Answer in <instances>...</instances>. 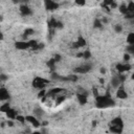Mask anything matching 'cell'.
Returning <instances> with one entry per match:
<instances>
[{
  "mask_svg": "<svg viewBox=\"0 0 134 134\" xmlns=\"http://www.w3.org/2000/svg\"><path fill=\"white\" fill-rule=\"evenodd\" d=\"M99 72H100L102 74H105V72H106V69H105L104 67H100V69H99Z\"/></svg>",
  "mask_w": 134,
  "mask_h": 134,
  "instance_id": "60d3db41",
  "label": "cell"
},
{
  "mask_svg": "<svg viewBox=\"0 0 134 134\" xmlns=\"http://www.w3.org/2000/svg\"><path fill=\"white\" fill-rule=\"evenodd\" d=\"M3 40H4V34L0 30V42H1V41H3Z\"/></svg>",
  "mask_w": 134,
  "mask_h": 134,
  "instance_id": "ab89813d",
  "label": "cell"
},
{
  "mask_svg": "<svg viewBox=\"0 0 134 134\" xmlns=\"http://www.w3.org/2000/svg\"><path fill=\"white\" fill-rule=\"evenodd\" d=\"M15 120H17V121H18L19 124H21V125H24V124L26 122V120H25V116H24V115H21V114H17Z\"/></svg>",
  "mask_w": 134,
  "mask_h": 134,
  "instance_id": "603a6c76",
  "label": "cell"
},
{
  "mask_svg": "<svg viewBox=\"0 0 134 134\" xmlns=\"http://www.w3.org/2000/svg\"><path fill=\"white\" fill-rule=\"evenodd\" d=\"M64 91H66L65 88H62V87H53L51 89H49L46 93V96L47 97H53V96H57L59 94H62Z\"/></svg>",
  "mask_w": 134,
  "mask_h": 134,
  "instance_id": "ba28073f",
  "label": "cell"
},
{
  "mask_svg": "<svg viewBox=\"0 0 134 134\" xmlns=\"http://www.w3.org/2000/svg\"><path fill=\"white\" fill-rule=\"evenodd\" d=\"M8 80V75H6V74H0V82H6Z\"/></svg>",
  "mask_w": 134,
  "mask_h": 134,
  "instance_id": "8d00e7d4",
  "label": "cell"
},
{
  "mask_svg": "<svg viewBox=\"0 0 134 134\" xmlns=\"http://www.w3.org/2000/svg\"><path fill=\"white\" fill-rule=\"evenodd\" d=\"M91 69H92V65L91 64L84 63V64H81V65L75 66L74 68H72V71L75 74H86V73L90 72Z\"/></svg>",
  "mask_w": 134,
  "mask_h": 134,
  "instance_id": "3957f363",
  "label": "cell"
},
{
  "mask_svg": "<svg viewBox=\"0 0 134 134\" xmlns=\"http://www.w3.org/2000/svg\"><path fill=\"white\" fill-rule=\"evenodd\" d=\"M55 1H57V0H55Z\"/></svg>",
  "mask_w": 134,
  "mask_h": 134,
  "instance_id": "b9f144b4",
  "label": "cell"
},
{
  "mask_svg": "<svg viewBox=\"0 0 134 134\" xmlns=\"http://www.w3.org/2000/svg\"><path fill=\"white\" fill-rule=\"evenodd\" d=\"M117 8H118V12L124 16V15H126L127 13H128V8H127V4L126 3H122V4H120V5H118L117 6Z\"/></svg>",
  "mask_w": 134,
  "mask_h": 134,
  "instance_id": "ffe728a7",
  "label": "cell"
},
{
  "mask_svg": "<svg viewBox=\"0 0 134 134\" xmlns=\"http://www.w3.org/2000/svg\"><path fill=\"white\" fill-rule=\"evenodd\" d=\"M19 12H20V14H21L23 17H27V16H30V15L32 14V10H31V8L27 5V3H22V4H20V6H19Z\"/></svg>",
  "mask_w": 134,
  "mask_h": 134,
  "instance_id": "30bf717a",
  "label": "cell"
},
{
  "mask_svg": "<svg viewBox=\"0 0 134 134\" xmlns=\"http://www.w3.org/2000/svg\"><path fill=\"white\" fill-rule=\"evenodd\" d=\"M115 106V100L111 97L109 93L106 94H98L95 96V107L97 109H106V108H111Z\"/></svg>",
  "mask_w": 134,
  "mask_h": 134,
  "instance_id": "6da1fadb",
  "label": "cell"
},
{
  "mask_svg": "<svg viewBox=\"0 0 134 134\" xmlns=\"http://www.w3.org/2000/svg\"><path fill=\"white\" fill-rule=\"evenodd\" d=\"M127 8H128V12L134 13V2H133V1H130V2L127 4Z\"/></svg>",
  "mask_w": 134,
  "mask_h": 134,
  "instance_id": "f1b7e54d",
  "label": "cell"
},
{
  "mask_svg": "<svg viewBox=\"0 0 134 134\" xmlns=\"http://www.w3.org/2000/svg\"><path fill=\"white\" fill-rule=\"evenodd\" d=\"M110 126H118V127H124V119L120 117V116H116V117H113L111 120H110Z\"/></svg>",
  "mask_w": 134,
  "mask_h": 134,
  "instance_id": "9a60e30c",
  "label": "cell"
},
{
  "mask_svg": "<svg viewBox=\"0 0 134 134\" xmlns=\"http://www.w3.org/2000/svg\"><path fill=\"white\" fill-rule=\"evenodd\" d=\"M126 42L128 45H133L134 44V32L133 31H130L127 37H126Z\"/></svg>",
  "mask_w": 134,
  "mask_h": 134,
  "instance_id": "d6986e66",
  "label": "cell"
},
{
  "mask_svg": "<svg viewBox=\"0 0 134 134\" xmlns=\"http://www.w3.org/2000/svg\"><path fill=\"white\" fill-rule=\"evenodd\" d=\"M35 34V29L34 28H25V30H24V34H23V38H27L28 36H31V35H34Z\"/></svg>",
  "mask_w": 134,
  "mask_h": 134,
  "instance_id": "7402d4cb",
  "label": "cell"
},
{
  "mask_svg": "<svg viewBox=\"0 0 134 134\" xmlns=\"http://www.w3.org/2000/svg\"><path fill=\"white\" fill-rule=\"evenodd\" d=\"M25 120L26 122L30 124L34 128H40L41 127V121L39 120V118L34 115V114H29V115H26L25 116Z\"/></svg>",
  "mask_w": 134,
  "mask_h": 134,
  "instance_id": "52a82bcc",
  "label": "cell"
},
{
  "mask_svg": "<svg viewBox=\"0 0 134 134\" xmlns=\"http://www.w3.org/2000/svg\"><path fill=\"white\" fill-rule=\"evenodd\" d=\"M9 108H10L9 102H8V100H5V102H3V103L0 105V112H1V113H5Z\"/></svg>",
  "mask_w": 134,
  "mask_h": 134,
  "instance_id": "ac0fdd59",
  "label": "cell"
},
{
  "mask_svg": "<svg viewBox=\"0 0 134 134\" xmlns=\"http://www.w3.org/2000/svg\"><path fill=\"white\" fill-rule=\"evenodd\" d=\"M14 125H15V120H13V119H7V120H6V126H7V127L13 128Z\"/></svg>",
  "mask_w": 134,
  "mask_h": 134,
  "instance_id": "e575fe53",
  "label": "cell"
},
{
  "mask_svg": "<svg viewBox=\"0 0 134 134\" xmlns=\"http://www.w3.org/2000/svg\"><path fill=\"white\" fill-rule=\"evenodd\" d=\"M122 59H124V62L128 63V62L131 60V54H130V53H128V52H125V53H124V55H122Z\"/></svg>",
  "mask_w": 134,
  "mask_h": 134,
  "instance_id": "1f68e13d",
  "label": "cell"
},
{
  "mask_svg": "<svg viewBox=\"0 0 134 134\" xmlns=\"http://www.w3.org/2000/svg\"><path fill=\"white\" fill-rule=\"evenodd\" d=\"M63 27H64V25H63V23H62L61 21H57V22H55V28H60V29H61V28H63Z\"/></svg>",
  "mask_w": 134,
  "mask_h": 134,
  "instance_id": "74e56055",
  "label": "cell"
},
{
  "mask_svg": "<svg viewBox=\"0 0 134 134\" xmlns=\"http://www.w3.org/2000/svg\"><path fill=\"white\" fill-rule=\"evenodd\" d=\"M82 58L85 59V60H89V59L91 58V52H90V50H84V51L82 52Z\"/></svg>",
  "mask_w": 134,
  "mask_h": 134,
  "instance_id": "484cf974",
  "label": "cell"
},
{
  "mask_svg": "<svg viewBox=\"0 0 134 134\" xmlns=\"http://www.w3.org/2000/svg\"><path fill=\"white\" fill-rule=\"evenodd\" d=\"M115 95L118 99H127L128 98V92L126 90V88L124 87V84H120L117 88H116V92H115Z\"/></svg>",
  "mask_w": 134,
  "mask_h": 134,
  "instance_id": "8992f818",
  "label": "cell"
},
{
  "mask_svg": "<svg viewBox=\"0 0 134 134\" xmlns=\"http://www.w3.org/2000/svg\"><path fill=\"white\" fill-rule=\"evenodd\" d=\"M86 44H87V42H86V39L82 36V35H80L79 37H77V39L75 40V42H73L72 43V48H75V49H79V48H82V47H84V46H86Z\"/></svg>",
  "mask_w": 134,
  "mask_h": 134,
  "instance_id": "9c48e42d",
  "label": "cell"
},
{
  "mask_svg": "<svg viewBox=\"0 0 134 134\" xmlns=\"http://www.w3.org/2000/svg\"><path fill=\"white\" fill-rule=\"evenodd\" d=\"M14 46L17 50H27V49H29V44L26 40L17 41V42H15Z\"/></svg>",
  "mask_w": 134,
  "mask_h": 134,
  "instance_id": "7c38bea8",
  "label": "cell"
},
{
  "mask_svg": "<svg viewBox=\"0 0 134 134\" xmlns=\"http://www.w3.org/2000/svg\"><path fill=\"white\" fill-rule=\"evenodd\" d=\"M102 26H103V22H102V20L99 19V18H95L94 19V21H93V28H102Z\"/></svg>",
  "mask_w": 134,
  "mask_h": 134,
  "instance_id": "44dd1931",
  "label": "cell"
},
{
  "mask_svg": "<svg viewBox=\"0 0 134 134\" xmlns=\"http://www.w3.org/2000/svg\"><path fill=\"white\" fill-rule=\"evenodd\" d=\"M74 4L77 6H85L86 5V0H74Z\"/></svg>",
  "mask_w": 134,
  "mask_h": 134,
  "instance_id": "4dcf8cb0",
  "label": "cell"
},
{
  "mask_svg": "<svg viewBox=\"0 0 134 134\" xmlns=\"http://www.w3.org/2000/svg\"><path fill=\"white\" fill-rule=\"evenodd\" d=\"M66 99V96L65 95H61V94H59V95H57V99H55V106H58V105H61L64 100Z\"/></svg>",
  "mask_w": 134,
  "mask_h": 134,
  "instance_id": "cb8c5ba5",
  "label": "cell"
},
{
  "mask_svg": "<svg viewBox=\"0 0 134 134\" xmlns=\"http://www.w3.org/2000/svg\"><path fill=\"white\" fill-rule=\"evenodd\" d=\"M50 83V81L48 79H45L43 76H35L31 81V86L34 87V89H37V90H41V89H44L48 84Z\"/></svg>",
  "mask_w": 134,
  "mask_h": 134,
  "instance_id": "7a4b0ae2",
  "label": "cell"
},
{
  "mask_svg": "<svg viewBox=\"0 0 134 134\" xmlns=\"http://www.w3.org/2000/svg\"><path fill=\"white\" fill-rule=\"evenodd\" d=\"M115 69L117 70L118 73H126L128 71H130L132 69V65L128 62V63H117L115 66Z\"/></svg>",
  "mask_w": 134,
  "mask_h": 134,
  "instance_id": "5b68a950",
  "label": "cell"
},
{
  "mask_svg": "<svg viewBox=\"0 0 134 134\" xmlns=\"http://www.w3.org/2000/svg\"><path fill=\"white\" fill-rule=\"evenodd\" d=\"M122 30H124V27H122L121 24H115V25H114V31H115L116 34H120Z\"/></svg>",
  "mask_w": 134,
  "mask_h": 134,
  "instance_id": "83f0119b",
  "label": "cell"
},
{
  "mask_svg": "<svg viewBox=\"0 0 134 134\" xmlns=\"http://www.w3.org/2000/svg\"><path fill=\"white\" fill-rule=\"evenodd\" d=\"M126 52L130 53L131 55L134 54V44L133 45H128L127 44V46H126Z\"/></svg>",
  "mask_w": 134,
  "mask_h": 134,
  "instance_id": "4316f807",
  "label": "cell"
},
{
  "mask_svg": "<svg viewBox=\"0 0 134 134\" xmlns=\"http://www.w3.org/2000/svg\"><path fill=\"white\" fill-rule=\"evenodd\" d=\"M43 3H44V8L48 12L57 10L60 7L59 2H57L55 0H43Z\"/></svg>",
  "mask_w": 134,
  "mask_h": 134,
  "instance_id": "277c9868",
  "label": "cell"
},
{
  "mask_svg": "<svg viewBox=\"0 0 134 134\" xmlns=\"http://www.w3.org/2000/svg\"><path fill=\"white\" fill-rule=\"evenodd\" d=\"M46 93H47V91L45 90V88H44V89H41V90H39L38 97L41 99V98H43V97H45V96H46Z\"/></svg>",
  "mask_w": 134,
  "mask_h": 134,
  "instance_id": "f546056e",
  "label": "cell"
},
{
  "mask_svg": "<svg viewBox=\"0 0 134 134\" xmlns=\"http://www.w3.org/2000/svg\"><path fill=\"white\" fill-rule=\"evenodd\" d=\"M9 98H10L9 91L5 87H0V100L5 102V100H9Z\"/></svg>",
  "mask_w": 134,
  "mask_h": 134,
  "instance_id": "4fadbf2b",
  "label": "cell"
},
{
  "mask_svg": "<svg viewBox=\"0 0 134 134\" xmlns=\"http://www.w3.org/2000/svg\"><path fill=\"white\" fill-rule=\"evenodd\" d=\"M4 114H5V117H6L7 119H13V120H15V118H16L18 112H17V110H16L15 108H12V107H10Z\"/></svg>",
  "mask_w": 134,
  "mask_h": 134,
  "instance_id": "5bb4252c",
  "label": "cell"
},
{
  "mask_svg": "<svg viewBox=\"0 0 134 134\" xmlns=\"http://www.w3.org/2000/svg\"><path fill=\"white\" fill-rule=\"evenodd\" d=\"M34 115H36L38 118L41 117L42 115H44L43 109H41V108H36V109H34Z\"/></svg>",
  "mask_w": 134,
  "mask_h": 134,
  "instance_id": "d4e9b609",
  "label": "cell"
},
{
  "mask_svg": "<svg viewBox=\"0 0 134 134\" xmlns=\"http://www.w3.org/2000/svg\"><path fill=\"white\" fill-rule=\"evenodd\" d=\"M124 16H125L126 19H129V20H130V19H133V18H134V13H130V12H128V13H127L126 15H124Z\"/></svg>",
  "mask_w": 134,
  "mask_h": 134,
  "instance_id": "836d02e7",
  "label": "cell"
},
{
  "mask_svg": "<svg viewBox=\"0 0 134 134\" xmlns=\"http://www.w3.org/2000/svg\"><path fill=\"white\" fill-rule=\"evenodd\" d=\"M55 64H57V62H55V60H54L53 58H52V59H50V60L47 62V66H48L49 68H50V67H51V68H53Z\"/></svg>",
  "mask_w": 134,
  "mask_h": 134,
  "instance_id": "d6a6232c",
  "label": "cell"
},
{
  "mask_svg": "<svg viewBox=\"0 0 134 134\" xmlns=\"http://www.w3.org/2000/svg\"><path fill=\"white\" fill-rule=\"evenodd\" d=\"M76 100L81 106H84L88 103V93H83V92H75Z\"/></svg>",
  "mask_w": 134,
  "mask_h": 134,
  "instance_id": "8fae6325",
  "label": "cell"
},
{
  "mask_svg": "<svg viewBox=\"0 0 134 134\" xmlns=\"http://www.w3.org/2000/svg\"><path fill=\"white\" fill-rule=\"evenodd\" d=\"M12 2L15 4H22V3H27L28 0H12Z\"/></svg>",
  "mask_w": 134,
  "mask_h": 134,
  "instance_id": "d590c367",
  "label": "cell"
},
{
  "mask_svg": "<svg viewBox=\"0 0 134 134\" xmlns=\"http://www.w3.org/2000/svg\"><path fill=\"white\" fill-rule=\"evenodd\" d=\"M109 131L114 134H121L124 132V127L118 126H109Z\"/></svg>",
  "mask_w": 134,
  "mask_h": 134,
  "instance_id": "e0dca14e",
  "label": "cell"
},
{
  "mask_svg": "<svg viewBox=\"0 0 134 134\" xmlns=\"http://www.w3.org/2000/svg\"><path fill=\"white\" fill-rule=\"evenodd\" d=\"M117 6H118V4H117V2H116V0H114V2L109 6L110 8H117Z\"/></svg>",
  "mask_w": 134,
  "mask_h": 134,
  "instance_id": "f35d334b",
  "label": "cell"
},
{
  "mask_svg": "<svg viewBox=\"0 0 134 134\" xmlns=\"http://www.w3.org/2000/svg\"><path fill=\"white\" fill-rule=\"evenodd\" d=\"M110 84H111V86H112V88H114V89H116L120 84H122L121 82H120V80H119V77H118V75L116 74V75H113L112 76V79H111V82H110Z\"/></svg>",
  "mask_w": 134,
  "mask_h": 134,
  "instance_id": "2e32d148",
  "label": "cell"
}]
</instances>
